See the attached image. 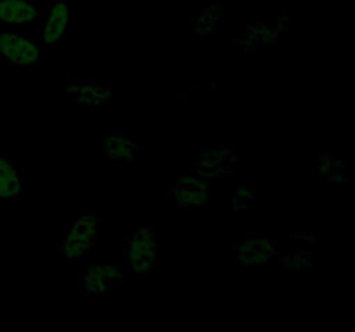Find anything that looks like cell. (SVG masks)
I'll use <instances>...</instances> for the list:
<instances>
[{
    "mask_svg": "<svg viewBox=\"0 0 355 332\" xmlns=\"http://www.w3.org/2000/svg\"><path fill=\"white\" fill-rule=\"evenodd\" d=\"M69 10L66 0H55L47 6L45 23L42 28V42L45 44H66L68 40Z\"/></svg>",
    "mask_w": 355,
    "mask_h": 332,
    "instance_id": "obj_1",
    "label": "cell"
},
{
    "mask_svg": "<svg viewBox=\"0 0 355 332\" xmlns=\"http://www.w3.org/2000/svg\"><path fill=\"white\" fill-rule=\"evenodd\" d=\"M80 221H82V223H85V225L101 223L99 216H97V214H94V213H87V214H83V216L80 218Z\"/></svg>",
    "mask_w": 355,
    "mask_h": 332,
    "instance_id": "obj_8",
    "label": "cell"
},
{
    "mask_svg": "<svg viewBox=\"0 0 355 332\" xmlns=\"http://www.w3.org/2000/svg\"><path fill=\"white\" fill-rule=\"evenodd\" d=\"M38 19L40 12L31 0H0V23L19 26Z\"/></svg>",
    "mask_w": 355,
    "mask_h": 332,
    "instance_id": "obj_3",
    "label": "cell"
},
{
    "mask_svg": "<svg viewBox=\"0 0 355 332\" xmlns=\"http://www.w3.org/2000/svg\"><path fill=\"white\" fill-rule=\"evenodd\" d=\"M38 45L30 35L0 33V59L16 66H28V52Z\"/></svg>",
    "mask_w": 355,
    "mask_h": 332,
    "instance_id": "obj_2",
    "label": "cell"
},
{
    "mask_svg": "<svg viewBox=\"0 0 355 332\" xmlns=\"http://www.w3.org/2000/svg\"><path fill=\"white\" fill-rule=\"evenodd\" d=\"M234 208H238V210H250V201L234 197Z\"/></svg>",
    "mask_w": 355,
    "mask_h": 332,
    "instance_id": "obj_9",
    "label": "cell"
},
{
    "mask_svg": "<svg viewBox=\"0 0 355 332\" xmlns=\"http://www.w3.org/2000/svg\"><path fill=\"white\" fill-rule=\"evenodd\" d=\"M137 151H139L137 147H123V149H106V151L103 152L104 156H106L107 161L123 163V161H130Z\"/></svg>",
    "mask_w": 355,
    "mask_h": 332,
    "instance_id": "obj_5",
    "label": "cell"
},
{
    "mask_svg": "<svg viewBox=\"0 0 355 332\" xmlns=\"http://www.w3.org/2000/svg\"><path fill=\"white\" fill-rule=\"evenodd\" d=\"M23 197V176L10 156H0V199L17 201Z\"/></svg>",
    "mask_w": 355,
    "mask_h": 332,
    "instance_id": "obj_4",
    "label": "cell"
},
{
    "mask_svg": "<svg viewBox=\"0 0 355 332\" xmlns=\"http://www.w3.org/2000/svg\"><path fill=\"white\" fill-rule=\"evenodd\" d=\"M234 197H241V199H248L252 201L253 197H255V190L250 189V187H245V185H238L234 189Z\"/></svg>",
    "mask_w": 355,
    "mask_h": 332,
    "instance_id": "obj_7",
    "label": "cell"
},
{
    "mask_svg": "<svg viewBox=\"0 0 355 332\" xmlns=\"http://www.w3.org/2000/svg\"><path fill=\"white\" fill-rule=\"evenodd\" d=\"M103 277L111 284V286H118L123 282V273H121L120 266H101Z\"/></svg>",
    "mask_w": 355,
    "mask_h": 332,
    "instance_id": "obj_6",
    "label": "cell"
}]
</instances>
